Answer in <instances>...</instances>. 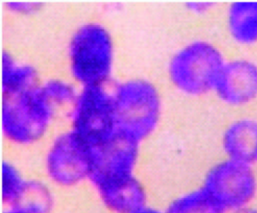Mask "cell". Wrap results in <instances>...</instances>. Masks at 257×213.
<instances>
[{
	"mask_svg": "<svg viewBox=\"0 0 257 213\" xmlns=\"http://www.w3.org/2000/svg\"><path fill=\"white\" fill-rule=\"evenodd\" d=\"M115 61V41L106 25L87 21L74 30L67 44V67L79 88L109 85Z\"/></svg>",
	"mask_w": 257,
	"mask_h": 213,
	"instance_id": "6da1fadb",
	"label": "cell"
},
{
	"mask_svg": "<svg viewBox=\"0 0 257 213\" xmlns=\"http://www.w3.org/2000/svg\"><path fill=\"white\" fill-rule=\"evenodd\" d=\"M228 37L241 47L257 45V2H233L225 12Z\"/></svg>",
	"mask_w": 257,
	"mask_h": 213,
	"instance_id": "8fae6325",
	"label": "cell"
},
{
	"mask_svg": "<svg viewBox=\"0 0 257 213\" xmlns=\"http://www.w3.org/2000/svg\"><path fill=\"white\" fill-rule=\"evenodd\" d=\"M214 4L213 3L207 2H192L188 3L187 9L192 13L195 14H204L209 12L210 9L213 8Z\"/></svg>",
	"mask_w": 257,
	"mask_h": 213,
	"instance_id": "d6986e66",
	"label": "cell"
},
{
	"mask_svg": "<svg viewBox=\"0 0 257 213\" xmlns=\"http://www.w3.org/2000/svg\"><path fill=\"white\" fill-rule=\"evenodd\" d=\"M141 145L116 132L106 142L89 148L88 181L97 193L136 176Z\"/></svg>",
	"mask_w": 257,
	"mask_h": 213,
	"instance_id": "52a82bcc",
	"label": "cell"
},
{
	"mask_svg": "<svg viewBox=\"0 0 257 213\" xmlns=\"http://www.w3.org/2000/svg\"><path fill=\"white\" fill-rule=\"evenodd\" d=\"M201 187L227 213L252 205L257 196V174L252 165L224 158L206 172Z\"/></svg>",
	"mask_w": 257,
	"mask_h": 213,
	"instance_id": "8992f818",
	"label": "cell"
},
{
	"mask_svg": "<svg viewBox=\"0 0 257 213\" xmlns=\"http://www.w3.org/2000/svg\"><path fill=\"white\" fill-rule=\"evenodd\" d=\"M58 110L37 86L3 96L2 130L13 145L28 147L41 142L50 131Z\"/></svg>",
	"mask_w": 257,
	"mask_h": 213,
	"instance_id": "277c9868",
	"label": "cell"
},
{
	"mask_svg": "<svg viewBox=\"0 0 257 213\" xmlns=\"http://www.w3.org/2000/svg\"><path fill=\"white\" fill-rule=\"evenodd\" d=\"M112 213H132L147 205V192L136 176L97 193Z\"/></svg>",
	"mask_w": 257,
	"mask_h": 213,
	"instance_id": "7c38bea8",
	"label": "cell"
},
{
	"mask_svg": "<svg viewBox=\"0 0 257 213\" xmlns=\"http://www.w3.org/2000/svg\"><path fill=\"white\" fill-rule=\"evenodd\" d=\"M116 132L141 144L154 134L163 115V99L150 79L132 77L110 87Z\"/></svg>",
	"mask_w": 257,
	"mask_h": 213,
	"instance_id": "7a4b0ae2",
	"label": "cell"
},
{
	"mask_svg": "<svg viewBox=\"0 0 257 213\" xmlns=\"http://www.w3.org/2000/svg\"><path fill=\"white\" fill-rule=\"evenodd\" d=\"M28 180L19 168L9 160L2 166V198L7 207L14 206L20 199Z\"/></svg>",
	"mask_w": 257,
	"mask_h": 213,
	"instance_id": "e0dca14e",
	"label": "cell"
},
{
	"mask_svg": "<svg viewBox=\"0 0 257 213\" xmlns=\"http://www.w3.org/2000/svg\"><path fill=\"white\" fill-rule=\"evenodd\" d=\"M4 213H22V211H19L18 208L15 207H7Z\"/></svg>",
	"mask_w": 257,
	"mask_h": 213,
	"instance_id": "7402d4cb",
	"label": "cell"
},
{
	"mask_svg": "<svg viewBox=\"0 0 257 213\" xmlns=\"http://www.w3.org/2000/svg\"><path fill=\"white\" fill-rule=\"evenodd\" d=\"M55 199L50 187L37 179H28L20 199L14 205L22 213H51Z\"/></svg>",
	"mask_w": 257,
	"mask_h": 213,
	"instance_id": "9a60e30c",
	"label": "cell"
},
{
	"mask_svg": "<svg viewBox=\"0 0 257 213\" xmlns=\"http://www.w3.org/2000/svg\"><path fill=\"white\" fill-rule=\"evenodd\" d=\"M2 67L3 96L30 89L41 82L38 71L33 64L20 61L7 51L3 53Z\"/></svg>",
	"mask_w": 257,
	"mask_h": 213,
	"instance_id": "4fadbf2b",
	"label": "cell"
},
{
	"mask_svg": "<svg viewBox=\"0 0 257 213\" xmlns=\"http://www.w3.org/2000/svg\"><path fill=\"white\" fill-rule=\"evenodd\" d=\"M213 93L231 107L254 103L257 100L256 61L243 57L226 60Z\"/></svg>",
	"mask_w": 257,
	"mask_h": 213,
	"instance_id": "9c48e42d",
	"label": "cell"
},
{
	"mask_svg": "<svg viewBox=\"0 0 257 213\" xmlns=\"http://www.w3.org/2000/svg\"><path fill=\"white\" fill-rule=\"evenodd\" d=\"M41 88L49 101L58 110H67L74 103L80 89L71 79L60 77L41 81Z\"/></svg>",
	"mask_w": 257,
	"mask_h": 213,
	"instance_id": "2e32d148",
	"label": "cell"
},
{
	"mask_svg": "<svg viewBox=\"0 0 257 213\" xmlns=\"http://www.w3.org/2000/svg\"><path fill=\"white\" fill-rule=\"evenodd\" d=\"M225 157L254 166L257 163V120L242 117L231 121L221 139Z\"/></svg>",
	"mask_w": 257,
	"mask_h": 213,
	"instance_id": "30bf717a",
	"label": "cell"
},
{
	"mask_svg": "<svg viewBox=\"0 0 257 213\" xmlns=\"http://www.w3.org/2000/svg\"><path fill=\"white\" fill-rule=\"evenodd\" d=\"M7 8L13 14L31 15L37 12L41 7L39 3L10 2L7 4Z\"/></svg>",
	"mask_w": 257,
	"mask_h": 213,
	"instance_id": "ac0fdd59",
	"label": "cell"
},
{
	"mask_svg": "<svg viewBox=\"0 0 257 213\" xmlns=\"http://www.w3.org/2000/svg\"><path fill=\"white\" fill-rule=\"evenodd\" d=\"M132 213H164V211L156 208V207L151 206V205H147L141 207L139 209L136 210Z\"/></svg>",
	"mask_w": 257,
	"mask_h": 213,
	"instance_id": "ffe728a7",
	"label": "cell"
},
{
	"mask_svg": "<svg viewBox=\"0 0 257 213\" xmlns=\"http://www.w3.org/2000/svg\"><path fill=\"white\" fill-rule=\"evenodd\" d=\"M67 115L69 129L88 148L106 142L116 133L109 85L81 88Z\"/></svg>",
	"mask_w": 257,
	"mask_h": 213,
	"instance_id": "5b68a950",
	"label": "cell"
},
{
	"mask_svg": "<svg viewBox=\"0 0 257 213\" xmlns=\"http://www.w3.org/2000/svg\"><path fill=\"white\" fill-rule=\"evenodd\" d=\"M164 213H227L202 187L173 199Z\"/></svg>",
	"mask_w": 257,
	"mask_h": 213,
	"instance_id": "5bb4252c",
	"label": "cell"
},
{
	"mask_svg": "<svg viewBox=\"0 0 257 213\" xmlns=\"http://www.w3.org/2000/svg\"><path fill=\"white\" fill-rule=\"evenodd\" d=\"M46 176L52 184L72 187L88 180L89 148L70 129L57 134L44 157Z\"/></svg>",
	"mask_w": 257,
	"mask_h": 213,
	"instance_id": "ba28073f",
	"label": "cell"
},
{
	"mask_svg": "<svg viewBox=\"0 0 257 213\" xmlns=\"http://www.w3.org/2000/svg\"><path fill=\"white\" fill-rule=\"evenodd\" d=\"M231 213H257V208L254 207L253 205H250V206L246 207V208Z\"/></svg>",
	"mask_w": 257,
	"mask_h": 213,
	"instance_id": "44dd1931",
	"label": "cell"
},
{
	"mask_svg": "<svg viewBox=\"0 0 257 213\" xmlns=\"http://www.w3.org/2000/svg\"><path fill=\"white\" fill-rule=\"evenodd\" d=\"M226 60L222 51L213 42L204 39L191 40L171 55L167 74L180 94L202 97L214 91Z\"/></svg>",
	"mask_w": 257,
	"mask_h": 213,
	"instance_id": "3957f363",
	"label": "cell"
}]
</instances>
